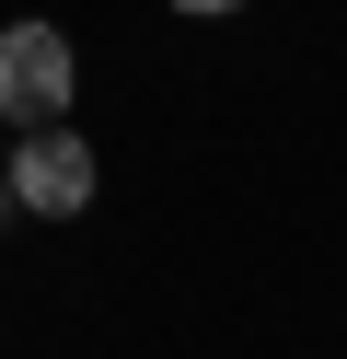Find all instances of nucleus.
<instances>
[{"instance_id": "obj_3", "label": "nucleus", "mask_w": 347, "mask_h": 359, "mask_svg": "<svg viewBox=\"0 0 347 359\" xmlns=\"http://www.w3.org/2000/svg\"><path fill=\"white\" fill-rule=\"evenodd\" d=\"M174 12H243V0H174Z\"/></svg>"}, {"instance_id": "obj_1", "label": "nucleus", "mask_w": 347, "mask_h": 359, "mask_svg": "<svg viewBox=\"0 0 347 359\" xmlns=\"http://www.w3.org/2000/svg\"><path fill=\"white\" fill-rule=\"evenodd\" d=\"M69 93H81L69 35L58 24H0V116L12 128H69Z\"/></svg>"}, {"instance_id": "obj_2", "label": "nucleus", "mask_w": 347, "mask_h": 359, "mask_svg": "<svg viewBox=\"0 0 347 359\" xmlns=\"http://www.w3.org/2000/svg\"><path fill=\"white\" fill-rule=\"evenodd\" d=\"M12 197L35 220H81L93 209V151L69 140V128H23V151H12Z\"/></svg>"}, {"instance_id": "obj_4", "label": "nucleus", "mask_w": 347, "mask_h": 359, "mask_svg": "<svg viewBox=\"0 0 347 359\" xmlns=\"http://www.w3.org/2000/svg\"><path fill=\"white\" fill-rule=\"evenodd\" d=\"M12 209H23V197H12V163H0V220H12Z\"/></svg>"}]
</instances>
